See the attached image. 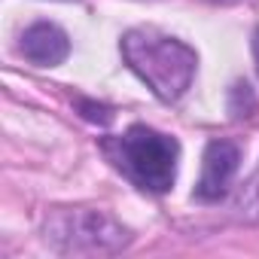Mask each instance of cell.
<instances>
[{"mask_svg": "<svg viewBox=\"0 0 259 259\" xmlns=\"http://www.w3.org/2000/svg\"><path fill=\"white\" fill-rule=\"evenodd\" d=\"M122 58L162 101H177L192 85L198 67V55L183 40L156 28L128 31L122 37Z\"/></svg>", "mask_w": 259, "mask_h": 259, "instance_id": "obj_1", "label": "cell"}, {"mask_svg": "<svg viewBox=\"0 0 259 259\" xmlns=\"http://www.w3.org/2000/svg\"><path fill=\"white\" fill-rule=\"evenodd\" d=\"M104 150L113 159V165L144 192L162 195L174 186L177 156H180L174 138L159 135L147 125H132L125 135L107 141Z\"/></svg>", "mask_w": 259, "mask_h": 259, "instance_id": "obj_2", "label": "cell"}, {"mask_svg": "<svg viewBox=\"0 0 259 259\" xmlns=\"http://www.w3.org/2000/svg\"><path fill=\"white\" fill-rule=\"evenodd\" d=\"M55 238H64V250H116L119 244H125V229H119L110 217L98 213V210H79V213H67L58 220V226H52Z\"/></svg>", "mask_w": 259, "mask_h": 259, "instance_id": "obj_3", "label": "cell"}, {"mask_svg": "<svg viewBox=\"0 0 259 259\" xmlns=\"http://www.w3.org/2000/svg\"><path fill=\"white\" fill-rule=\"evenodd\" d=\"M238 162H241V150L232 141H210L204 150V162H201V180L195 186V195L201 201H220L235 174H238Z\"/></svg>", "mask_w": 259, "mask_h": 259, "instance_id": "obj_4", "label": "cell"}, {"mask_svg": "<svg viewBox=\"0 0 259 259\" xmlns=\"http://www.w3.org/2000/svg\"><path fill=\"white\" fill-rule=\"evenodd\" d=\"M19 49H22V55L28 61L40 64V67H55V64H61L70 55V40H67V34L58 25L37 22V25H31L22 34Z\"/></svg>", "mask_w": 259, "mask_h": 259, "instance_id": "obj_5", "label": "cell"}, {"mask_svg": "<svg viewBox=\"0 0 259 259\" xmlns=\"http://www.w3.org/2000/svg\"><path fill=\"white\" fill-rule=\"evenodd\" d=\"M253 55H256V70H259V31H256V40H253Z\"/></svg>", "mask_w": 259, "mask_h": 259, "instance_id": "obj_6", "label": "cell"}]
</instances>
